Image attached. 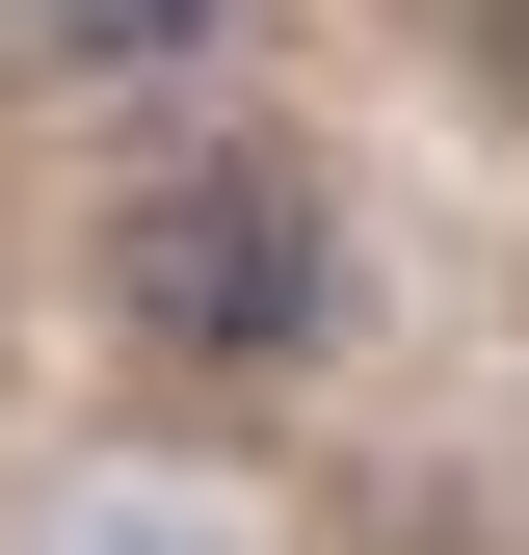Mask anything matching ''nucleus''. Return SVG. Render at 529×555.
Returning a JSON list of instances; mask_svg holds the SVG:
<instances>
[{
    "label": "nucleus",
    "mask_w": 529,
    "mask_h": 555,
    "mask_svg": "<svg viewBox=\"0 0 529 555\" xmlns=\"http://www.w3.org/2000/svg\"><path fill=\"white\" fill-rule=\"evenodd\" d=\"M450 53H477V106H529V0H424Z\"/></svg>",
    "instance_id": "3"
},
{
    "label": "nucleus",
    "mask_w": 529,
    "mask_h": 555,
    "mask_svg": "<svg viewBox=\"0 0 529 555\" xmlns=\"http://www.w3.org/2000/svg\"><path fill=\"white\" fill-rule=\"evenodd\" d=\"M27 27H53V80H159V53H212L238 0H27Z\"/></svg>",
    "instance_id": "2"
},
{
    "label": "nucleus",
    "mask_w": 529,
    "mask_h": 555,
    "mask_svg": "<svg viewBox=\"0 0 529 555\" xmlns=\"http://www.w3.org/2000/svg\"><path fill=\"white\" fill-rule=\"evenodd\" d=\"M80 292H106V344H132V397H264L318 318H345V212H318L292 132H185V159L106 185Z\"/></svg>",
    "instance_id": "1"
}]
</instances>
